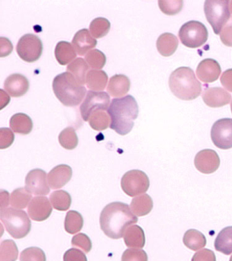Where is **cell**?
Here are the masks:
<instances>
[{"label":"cell","instance_id":"obj_48","mask_svg":"<svg viewBox=\"0 0 232 261\" xmlns=\"http://www.w3.org/2000/svg\"><path fill=\"white\" fill-rule=\"evenodd\" d=\"M9 194L7 191H1V210L7 207L9 203Z\"/></svg>","mask_w":232,"mask_h":261},{"label":"cell","instance_id":"obj_47","mask_svg":"<svg viewBox=\"0 0 232 261\" xmlns=\"http://www.w3.org/2000/svg\"><path fill=\"white\" fill-rule=\"evenodd\" d=\"M222 85L227 91L232 93V69H227L221 77Z\"/></svg>","mask_w":232,"mask_h":261},{"label":"cell","instance_id":"obj_2","mask_svg":"<svg viewBox=\"0 0 232 261\" xmlns=\"http://www.w3.org/2000/svg\"><path fill=\"white\" fill-rule=\"evenodd\" d=\"M107 112L111 120L110 127L118 134L125 136L133 128L139 109L133 96L126 95L112 100Z\"/></svg>","mask_w":232,"mask_h":261},{"label":"cell","instance_id":"obj_8","mask_svg":"<svg viewBox=\"0 0 232 261\" xmlns=\"http://www.w3.org/2000/svg\"><path fill=\"white\" fill-rule=\"evenodd\" d=\"M121 188L130 197H136L146 193L150 186L147 175L140 170H131L124 174L121 179Z\"/></svg>","mask_w":232,"mask_h":261},{"label":"cell","instance_id":"obj_22","mask_svg":"<svg viewBox=\"0 0 232 261\" xmlns=\"http://www.w3.org/2000/svg\"><path fill=\"white\" fill-rule=\"evenodd\" d=\"M124 242L130 248H142L145 245V234L138 225L130 226L124 233Z\"/></svg>","mask_w":232,"mask_h":261},{"label":"cell","instance_id":"obj_33","mask_svg":"<svg viewBox=\"0 0 232 261\" xmlns=\"http://www.w3.org/2000/svg\"><path fill=\"white\" fill-rule=\"evenodd\" d=\"M111 29V22L107 18L99 17L91 21L89 30L93 38H101L107 36Z\"/></svg>","mask_w":232,"mask_h":261},{"label":"cell","instance_id":"obj_52","mask_svg":"<svg viewBox=\"0 0 232 261\" xmlns=\"http://www.w3.org/2000/svg\"><path fill=\"white\" fill-rule=\"evenodd\" d=\"M231 112H232V101H231Z\"/></svg>","mask_w":232,"mask_h":261},{"label":"cell","instance_id":"obj_37","mask_svg":"<svg viewBox=\"0 0 232 261\" xmlns=\"http://www.w3.org/2000/svg\"><path fill=\"white\" fill-rule=\"evenodd\" d=\"M85 60L91 68L100 69L105 67L107 57L101 51L94 49L85 55Z\"/></svg>","mask_w":232,"mask_h":261},{"label":"cell","instance_id":"obj_49","mask_svg":"<svg viewBox=\"0 0 232 261\" xmlns=\"http://www.w3.org/2000/svg\"><path fill=\"white\" fill-rule=\"evenodd\" d=\"M0 93H1V110H3V108L9 103L10 98L9 95H8L7 93H5L4 90L1 89Z\"/></svg>","mask_w":232,"mask_h":261},{"label":"cell","instance_id":"obj_20","mask_svg":"<svg viewBox=\"0 0 232 261\" xmlns=\"http://www.w3.org/2000/svg\"><path fill=\"white\" fill-rule=\"evenodd\" d=\"M130 87L129 77L125 75L117 74L110 79L107 92L112 97L121 98L129 92Z\"/></svg>","mask_w":232,"mask_h":261},{"label":"cell","instance_id":"obj_18","mask_svg":"<svg viewBox=\"0 0 232 261\" xmlns=\"http://www.w3.org/2000/svg\"><path fill=\"white\" fill-rule=\"evenodd\" d=\"M72 176V169L69 165H58L48 174V185L52 189H61L70 181Z\"/></svg>","mask_w":232,"mask_h":261},{"label":"cell","instance_id":"obj_3","mask_svg":"<svg viewBox=\"0 0 232 261\" xmlns=\"http://www.w3.org/2000/svg\"><path fill=\"white\" fill-rule=\"evenodd\" d=\"M169 87L178 99L190 101L196 99L201 93V85L190 67L176 69L169 79Z\"/></svg>","mask_w":232,"mask_h":261},{"label":"cell","instance_id":"obj_50","mask_svg":"<svg viewBox=\"0 0 232 261\" xmlns=\"http://www.w3.org/2000/svg\"><path fill=\"white\" fill-rule=\"evenodd\" d=\"M229 7H230V10H231V12L232 14V1L229 2Z\"/></svg>","mask_w":232,"mask_h":261},{"label":"cell","instance_id":"obj_29","mask_svg":"<svg viewBox=\"0 0 232 261\" xmlns=\"http://www.w3.org/2000/svg\"><path fill=\"white\" fill-rule=\"evenodd\" d=\"M183 243L190 250L197 251L204 248L207 245V239L204 234L199 230L189 229L183 237Z\"/></svg>","mask_w":232,"mask_h":261},{"label":"cell","instance_id":"obj_4","mask_svg":"<svg viewBox=\"0 0 232 261\" xmlns=\"http://www.w3.org/2000/svg\"><path fill=\"white\" fill-rule=\"evenodd\" d=\"M53 89L59 101L68 107L79 105L87 93L86 88L81 85L68 71L55 77Z\"/></svg>","mask_w":232,"mask_h":261},{"label":"cell","instance_id":"obj_16","mask_svg":"<svg viewBox=\"0 0 232 261\" xmlns=\"http://www.w3.org/2000/svg\"><path fill=\"white\" fill-rule=\"evenodd\" d=\"M202 99L208 106L220 108L227 105L231 101V95L221 87L208 88L202 94Z\"/></svg>","mask_w":232,"mask_h":261},{"label":"cell","instance_id":"obj_14","mask_svg":"<svg viewBox=\"0 0 232 261\" xmlns=\"http://www.w3.org/2000/svg\"><path fill=\"white\" fill-rule=\"evenodd\" d=\"M52 210L49 200L44 196L33 198L28 206L30 217L38 222L44 221L49 218Z\"/></svg>","mask_w":232,"mask_h":261},{"label":"cell","instance_id":"obj_28","mask_svg":"<svg viewBox=\"0 0 232 261\" xmlns=\"http://www.w3.org/2000/svg\"><path fill=\"white\" fill-rule=\"evenodd\" d=\"M89 65L82 58H77L69 64L67 70L75 77L81 85L86 83V77L89 72Z\"/></svg>","mask_w":232,"mask_h":261},{"label":"cell","instance_id":"obj_39","mask_svg":"<svg viewBox=\"0 0 232 261\" xmlns=\"http://www.w3.org/2000/svg\"><path fill=\"white\" fill-rule=\"evenodd\" d=\"M159 6L162 12L168 15H174L178 14L182 10L183 2L181 0H175V1H160L158 2Z\"/></svg>","mask_w":232,"mask_h":261},{"label":"cell","instance_id":"obj_1","mask_svg":"<svg viewBox=\"0 0 232 261\" xmlns=\"http://www.w3.org/2000/svg\"><path fill=\"white\" fill-rule=\"evenodd\" d=\"M137 222L138 218L129 205L121 202H113L106 206L99 218L101 230L113 240L121 238L128 226Z\"/></svg>","mask_w":232,"mask_h":261},{"label":"cell","instance_id":"obj_12","mask_svg":"<svg viewBox=\"0 0 232 261\" xmlns=\"http://www.w3.org/2000/svg\"><path fill=\"white\" fill-rule=\"evenodd\" d=\"M47 180L45 171L40 169H33L26 176L25 189L35 195H48L50 188Z\"/></svg>","mask_w":232,"mask_h":261},{"label":"cell","instance_id":"obj_32","mask_svg":"<svg viewBox=\"0 0 232 261\" xmlns=\"http://www.w3.org/2000/svg\"><path fill=\"white\" fill-rule=\"evenodd\" d=\"M83 226V218L79 212L71 210L67 213L64 223L65 230L67 232L76 234L82 229Z\"/></svg>","mask_w":232,"mask_h":261},{"label":"cell","instance_id":"obj_36","mask_svg":"<svg viewBox=\"0 0 232 261\" xmlns=\"http://www.w3.org/2000/svg\"><path fill=\"white\" fill-rule=\"evenodd\" d=\"M89 122L93 129L100 132V130L107 129L109 127L110 125L109 115L103 110H98L91 114Z\"/></svg>","mask_w":232,"mask_h":261},{"label":"cell","instance_id":"obj_30","mask_svg":"<svg viewBox=\"0 0 232 261\" xmlns=\"http://www.w3.org/2000/svg\"><path fill=\"white\" fill-rule=\"evenodd\" d=\"M32 201V193L25 188H19L12 193L10 203L15 209H24Z\"/></svg>","mask_w":232,"mask_h":261},{"label":"cell","instance_id":"obj_17","mask_svg":"<svg viewBox=\"0 0 232 261\" xmlns=\"http://www.w3.org/2000/svg\"><path fill=\"white\" fill-rule=\"evenodd\" d=\"M29 88V81L20 73H13L5 81V89L11 97H21L27 93Z\"/></svg>","mask_w":232,"mask_h":261},{"label":"cell","instance_id":"obj_5","mask_svg":"<svg viewBox=\"0 0 232 261\" xmlns=\"http://www.w3.org/2000/svg\"><path fill=\"white\" fill-rule=\"evenodd\" d=\"M0 218L7 232L17 240L25 238L31 230V221L23 210L6 208L1 210Z\"/></svg>","mask_w":232,"mask_h":261},{"label":"cell","instance_id":"obj_15","mask_svg":"<svg viewBox=\"0 0 232 261\" xmlns=\"http://www.w3.org/2000/svg\"><path fill=\"white\" fill-rule=\"evenodd\" d=\"M219 63L213 59L201 61L197 67V76L203 83H211L217 81L221 74Z\"/></svg>","mask_w":232,"mask_h":261},{"label":"cell","instance_id":"obj_21","mask_svg":"<svg viewBox=\"0 0 232 261\" xmlns=\"http://www.w3.org/2000/svg\"><path fill=\"white\" fill-rule=\"evenodd\" d=\"M178 46V38L170 33H164L161 35L157 41V48L164 57H170L174 54Z\"/></svg>","mask_w":232,"mask_h":261},{"label":"cell","instance_id":"obj_31","mask_svg":"<svg viewBox=\"0 0 232 261\" xmlns=\"http://www.w3.org/2000/svg\"><path fill=\"white\" fill-rule=\"evenodd\" d=\"M50 201L53 207L59 211H66L71 205L72 198L68 192L65 191H56L50 195Z\"/></svg>","mask_w":232,"mask_h":261},{"label":"cell","instance_id":"obj_19","mask_svg":"<svg viewBox=\"0 0 232 261\" xmlns=\"http://www.w3.org/2000/svg\"><path fill=\"white\" fill-rule=\"evenodd\" d=\"M97 45V40L90 34L87 29L79 30L74 35L72 40V46L77 54L80 56L86 55L87 52L95 48Z\"/></svg>","mask_w":232,"mask_h":261},{"label":"cell","instance_id":"obj_34","mask_svg":"<svg viewBox=\"0 0 232 261\" xmlns=\"http://www.w3.org/2000/svg\"><path fill=\"white\" fill-rule=\"evenodd\" d=\"M19 250L13 240H4L0 246V261H16Z\"/></svg>","mask_w":232,"mask_h":261},{"label":"cell","instance_id":"obj_46","mask_svg":"<svg viewBox=\"0 0 232 261\" xmlns=\"http://www.w3.org/2000/svg\"><path fill=\"white\" fill-rule=\"evenodd\" d=\"M0 42H1V46H0V48H1L0 57H7L8 55L11 54L13 49V46L11 41L7 38L2 37L1 39H0Z\"/></svg>","mask_w":232,"mask_h":261},{"label":"cell","instance_id":"obj_6","mask_svg":"<svg viewBox=\"0 0 232 261\" xmlns=\"http://www.w3.org/2000/svg\"><path fill=\"white\" fill-rule=\"evenodd\" d=\"M229 2L227 0H207L204 4L205 17L215 34H219L230 18Z\"/></svg>","mask_w":232,"mask_h":261},{"label":"cell","instance_id":"obj_25","mask_svg":"<svg viewBox=\"0 0 232 261\" xmlns=\"http://www.w3.org/2000/svg\"><path fill=\"white\" fill-rule=\"evenodd\" d=\"M153 207L151 197L147 194L138 196L132 200L130 209L135 215L144 216L149 214Z\"/></svg>","mask_w":232,"mask_h":261},{"label":"cell","instance_id":"obj_13","mask_svg":"<svg viewBox=\"0 0 232 261\" xmlns=\"http://www.w3.org/2000/svg\"><path fill=\"white\" fill-rule=\"evenodd\" d=\"M195 166L201 173L211 174L215 172L220 166L219 155L215 150L205 149L201 150L195 156Z\"/></svg>","mask_w":232,"mask_h":261},{"label":"cell","instance_id":"obj_11","mask_svg":"<svg viewBox=\"0 0 232 261\" xmlns=\"http://www.w3.org/2000/svg\"><path fill=\"white\" fill-rule=\"evenodd\" d=\"M211 139L213 144L222 150L232 148V119L223 118L218 120L211 129Z\"/></svg>","mask_w":232,"mask_h":261},{"label":"cell","instance_id":"obj_35","mask_svg":"<svg viewBox=\"0 0 232 261\" xmlns=\"http://www.w3.org/2000/svg\"><path fill=\"white\" fill-rule=\"evenodd\" d=\"M59 142L67 150L76 148L79 144L78 136L72 127H67L59 136Z\"/></svg>","mask_w":232,"mask_h":261},{"label":"cell","instance_id":"obj_24","mask_svg":"<svg viewBox=\"0 0 232 261\" xmlns=\"http://www.w3.org/2000/svg\"><path fill=\"white\" fill-rule=\"evenodd\" d=\"M55 55L57 61L62 65L72 63L76 57V52L72 45L68 42L61 41L57 44Z\"/></svg>","mask_w":232,"mask_h":261},{"label":"cell","instance_id":"obj_26","mask_svg":"<svg viewBox=\"0 0 232 261\" xmlns=\"http://www.w3.org/2000/svg\"><path fill=\"white\" fill-rule=\"evenodd\" d=\"M109 77L105 71L101 70H90L87 73L86 85L88 89L93 91H103L107 87Z\"/></svg>","mask_w":232,"mask_h":261},{"label":"cell","instance_id":"obj_10","mask_svg":"<svg viewBox=\"0 0 232 261\" xmlns=\"http://www.w3.org/2000/svg\"><path fill=\"white\" fill-rule=\"evenodd\" d=\"M109 103L110 96L107 93L104 91L87 92L86 97L80 107L83 119L87 121L93 112L98 110L105 111L109 109Z\"/></svg>","mask_w":232,"mask_h":261},{"label":"cell","instance_id":"obj_7","mask_svg":"<svg viewBox=\"0 0 232 261\" xmlns=\"http://www.w3.org/2000/svg\"><path fill=\"white\" fill-rule=\"evenodd\" d=\"M178 36L185 46L196 48L207 42L209 33L204 24L201 22L191 20L181 27Z\"/></svg>","mask_w":232,"mask_h":261},{"label":"cell","instance_id":"obj_45","mask_svg":"<svg viewBox=\"0 0 232 261\" xmlns=\"http://www.w3.org/2000/svg\"><path fill=\"white\" fill-rule=\"evenodd\" d=\"M220 38L225 46L232 47V25H228L222 30Z\"/></svg>","mask_w":232,"mask_h":261},{"label":"cell","instance_id":"obj_23","mask_svg":"<svg viewBox=\"0 0 232 261\" xmlns=\"http://www.w3.org/2000/svg\"><path fill=\"white\" fill-rule=\"evenodd\" d=\"M10 126L16 134L28 135L31 133L33 128V122L27 114L18 113L12 116Z\"/></svg>","mask_w":232,"mask_h":261},{"label":"cell","instance_id":"obj_51","mask_svg":"<svg viewBox=\"0 0 232 261\" xmlns=\"http://www.w3.org/2000/svg\"><path fill=\"white\" fill-rule=\"evenodd\" d=\"M229 261H232V256L230 257Z\"/></svg>","mask_w":232,"mask_h":261},{"label":"cell","instance_id":"obj_41","mask_svg":"<svg viewBox=\"0 0 232 261\" xmlns=\"http://www.w3.org/2000/svg\"><path fill=\"white\" fill-rule=\"evenodd\" d=\"M72 244L73 246L82 249L86 253L90 252L92 248V244H91L90 239L84 233L77 234L73 237Z\"/></svg>","mask_w":232,"mask_h":261},{"label":"cell","instance_id":"obj_38","mask_svg":"<svg viewBox=\"0 0 232 261\" xmlns=\"http://www.w3.org/2000/svg\"><path fill=\"white\" fill-rule=\"evenodd\" d=\"M45 254L38 247H30L21 252L20 261H46Z\"/></svg>","mask_w":232,"mask_h":261},{"label":"cell","instance_id":"obj_44","mask_svg":"<svg viewBox=\"0 0 232 261\" xmlns=\"http://www.w3.org/2000/svg\"><path fill=\"white\" fill-rule=\"evenodd\" d=\"M191 261H216V256L213 251L203 249L195 253Z\"/></svg>","mask_w":232,"mask_h":261},{"label":"cell","instance_id":"obj_43","mask_svg":"<svg viewBox=\"0 0 232 261\" xmlns=\"http://www.w3.org/2000/svg\"><path fill=\"white\" fill-rule=\"evenodd\" d=\"M64 261H87V258L82 251L71 248L65 253Z\"/></svg>","mask_w":232,"mask_h":261},{"label":"cell","instance_id":"obj_27","mask_svg":"<svg viewBox=\"0 0 232 261\" xmlns=\"http://www.w3.org/2000/svg\"><path fill=\"white\" fill-rule=\"evenodd\" d=\"M215 248L218 252L225 255L232 253V226L223 228L215 241Z\"/></svg>","mask_w":232,"mask_h":261},{"label":"cell","instance_id":"obj_40","mask_svg":"<svg viewBox=\"0 0 232 261\" xmlns=\"http://www.w3.org/2000/svg\"><path fill=\"white\" fill-rule=\"evenodd\" d=\"M121 261H148V256L145 251L127 249L123 252Z\"/></svg>","mask_w":232,"mask_h":261},{"label":"cell","instance_id":"obj_42","mask_svg":"<svg viewBox=\"0 0 232 261\" xmlns=\"http://www.w3.org/2000/svg\"><path fill=\"white\" fill-rule=\"evenodd\" d=\"M15 136L11 129L8 128H2L0 129V148H9L13 144Z\"/></svg>","mask_w":232,"mask_h":261},{"label":"cell","instance_id":"obj_9","mask_svg":"<svg viewBox=\"0 0 232 261\" xmlns=\"http://www.w3.org/2000/svg\"><path fill=\"white\" fill-rule=\"evenodd\" d=\"M43 45L36 35L28 34L22 36L17 46V52L20 58L28 63L38 61L41 57Z\"/></svg>","mask_w":232,"mask_h":261}]
</instances>
